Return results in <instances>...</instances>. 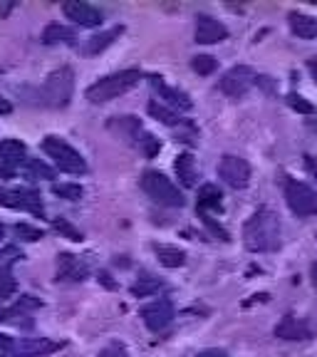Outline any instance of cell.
<instances>
[{
    "instance_id": "6da1fadb",
    "label": "cell",
    "mask_w": 317,
    "mask_h": 357,
    "mask_svg": "<svg viewBox=\"0 0 317 357\" xmlns=\"http://www.w3.org/2000/svg\"><path fill=\"white\" fill-rule=\"evenodd\" d=\"M243 243L248 251L265 253L278 248L280 243V221L270 208H258L243 226Z\"/></svg>"
},
{
    "instance_id": "b9f144b4",
    "label": "cell",
    "mask_w": 317,
    "mask_h": 357,
    "mask_svg": "<svg viewBox=\"0 0 317 357\" xmlns=\"http://www.w3.org/2000/svg\"><path fill=\"white\" fill-rule=\"evenodd\" d=\"M312 283H315V288H317V263L312 266Z\"/></svg>"
},
{
    "instance_id": "44dd1931",
    "label": "cell",
    "mask_w": 317,
    "mask_h": 357,
    "mask_svg": "<svg viewBox=\"0 0 317 357\" xmlns=\"http://www.w3.org/2000/svg\"><path fill=\"white\" fill-rule=\"evenodd\" d=\"M75 30L67 28V25H60V22H52L47 25L42 33V43L45 45H60V43H75Z\"/></svg>"
},
{
    "instance_id": "8992f818",
    "label": "cell",
    "mask_w": 317,
    "mask_h": 357,
    "mask_svg": "<svg viewBox=\"0 0 317 357\" xmlns=\"http://www.w3.org/2000/svg\"><path fill=\"white\" fill-rule=\"evenodd\" d=\"M285 201H288L290 211L300 218L315 216L317 213V194L307 184L295 181V178H290L288 184H285Z\"/></svg>"
},
{
    "instance_id": "603a6c76",
    "label": "cell",
    "mask_w": 317,
    "mask_h": 357,
    "mask_svg": "<svg viewBox=\"0 0 317 357\" xmlns=\"http://www.w3.org/2000/svg\"><path fill=\"white\" fill-rule=\"evenodd\" d=\"M221 191H218V186L213 184H206L201 186L199 191V208L201 211H221Z\"/></svg>"
},
{
    "instance_id": "8fae6325",
    "label": "cell",
    "mask_w": 317,
    "mask_h": 357,
    "mask_svg": "<svg viewBox=\"0 0 317 357\" xmlns=\"http://www.w3.org/2000/svg\"><path fill=\"white\" fill-rule=\"evenodd\" d=\"M141 320L149 330L154 333H162L171 325L173 320V305L169 301H154L149 305L141 307Z\"/></svg>"
},
{
    "instance_id": "9c48e42d",
    "label": "cell",
    "mask_w": 317,
    "mask_h": 357,
    "mask_svg": "<svg viewBox=\"0 0 317 357\" xmlns=\"http://www.w3.org/2000/svg\"><path fill=\"white\" fill-rule=\"evenodd\" d=\"M0 204L8 208H20V211H30L35 216H42V201L35 191L30 189H10V191H0Z\"/></svg>"
},
{
    "instance_id": "f35d334b",
    "label": "cell",
    "mask_w": 317,
    "mask_h": 357,
    "mask_svg": "<svg viewBox=\"0 0 317 357\" xmlns=\"http://www.w3.org/2000/svg\"><path fill=\"white\" fill-rule=\"evenodd\" d=\"M13 345H15V342H13L8 335H0V350H13Z\"/></svg>"
},
{
    "instance_id": "8d00e7d4",
    "label": "cell",
    "mask_w": 317,
    "mask_h": 357,
    "mask_svg": "<svg viewBox=\"0 0 317 357\" xmlns=\"http://www.w3.org/2000/svg\"><path fill=\"white\" fill-rule=\"evenodd\" d=\"M199 357H229L223 350H218V347H211V350H203L199 352Z\"/></svg>"
},
{
    "instance_id": "484cf974",
    "label": "cell",
    "mask_w": 317,
    "mask_h": 357,
    "mask_svg": "<svg viewBox=\"0 0 317 357\" xmlns=\"http://www.w3.org/2000/svg\"><path fill=\"white\" fill-rule=\"evenodd\" d=\"M162 288H164L162 280L146 273V275H141V278L132 285V293H134V296H139V298H146V296H154V293H159Z\"/></svg>"
},
{
    "instance_id": "d6a6232c",
    "label": "cell",
    "mask_w": 317,
    "mask_h": 357,
    "mask_svg": "<svg viewBox=\"0 0 317 357\" xmlns=\"http://www.w3.org/2000/svg\"><path fill=\"white\" fill-rule=\"evenodd\" d=\"M15 293V278L8 271H0V301H6Z\"/></svg>"
},
{
    "instance_id": "ffe728a7",
    "label": "cell",
    "mask_w": 317,
    "mask_h": 357,
    "mask_svg": "<svg viewBox=\"0 0 317 357\" xmlns=\"http://www.w3.org/2000/svg\"><path fill=\"white\" fill-rule=\"evenodd\" d=\"M154 253L159 258V263L167 268H178L186 263V253L176 245H167V243H156L154 245Z\"/></svg>"
},
{
    "instance_id": "2e32d148",
    "label": "cell",
    "mask_w": 317,
    "mask_h": 357,
    "mask_svg": "<svg viewBox=\"0 0 317 357\" xmlns=\"http://www.w3.org/2000/svg\"><path fill=\"white\" fill-rule=\"evenodd\" d=\"M35 307H40L38 298L22 296L13 307H8L6 312H0V320H3V323H10V325H22V328H30L33 323H28V320H22V318H28V310H35Z\"/></svg>"
},
{
    "instance_id": "e575fe53",
    "label": "cell",
    "mask_w": 317,
    "mask_h": 357,
    "mask_svg": "<svg viewBox=\"0 0 317 357\" xmlns=\"http://www.w3.org/2000/svg\"><path fill=\"white\" fill-rule=\"evenodd\" d=\"M28 169L35 174V176H45V178H52L55 174H52V169H47L42 162H35V159H28Z\"/></svg>"
},
{
    "instance_id": "836d02e7",
    "label": "cell",
    "mask_w": 317,
    "mask_h": 357,
    "mask_svg": "<svg viewBox=\"0 0 317 357\" xmlns=\"http://www.w3.org/2000/svg\"><path fill=\"white\" fill-rule=\"evenodd\" d=\"M100 357H129L127 347L119 345V342H111V345H107L105 350L100 352Z\"/></svg>"
},
{
    "instance_id": "d4e9b609",
    "label": "cell",
    "mask_w": 317,
    "mask_h": 357,
    "mask_svg": "<svg viewBox=\"0 0 317 357\" xmlns=\"http://www.w3.org/2000/svg\"><path fill=\"white\" fill-rule=\"evenodd\" d=\"M149 114L154 119H159L162 124H167V127H176V124H181V117H178L176 112H171L167 105H162V102H149Z\"/></svg>"
},
{
    "instance_id": "f546056e",
    "label": "cell",
    "mask_w": 317,
    "mask_h": 357,
    "mask_svg": "<svg viewBox=\"0 0 317 357\" xmlns=\"http://www.w3.org/2000/svg\"><path fill=\"white\" fill-rule=\"evenodd\" d=\"M191 67H194L199 75H211L213 70H216V60H213L211 55H199V57H194Z\"/></svg>"
},
{
    "instance_id": "83f0119b",
    "label": "cell",
    "mask_w": 317,
    "mask_h": 357,
    "mask_svg": "<svg viewBox=\"0 0 317 357\" xmlns=\"http://www.w3.org/2000/svg\"><path fill=\"white\" fill-rule=\"evenodd\" d=\"M52 194L67 201H79L84 191H82V186H77V184H52Z\"/></svg>"
},
{
    "instance_id": "d6986e66",
    "label": "cell",
    "mask_w": 317,
    "mask_h": 357,
    "mask_svg": "<svg viewBox=\"0 0 317 357\" xmlns=\"http://www.w3.org/2000/svg\"><path fill=\"white\" fill-rule=\"evenodd\" d=\"M173 169H176V176L178 181L186 186V189H194L196 186V162H194V156L186 151V154H178L176 156V164H173Z\"/></svg>"
},
{
    "instance_id": "4316f807",
    "label": "cell",
    "mask_w": 317,
    "mask_h": 357,
    "mask_svg": "<svg viewBox=\"0 0 317 357\" xmlns=\"http://www.w3.org/2000/svg\"><path fill=\"white\" fill-rule=\"evenodd\" d=\"M52 229H55L60 236H65V238L75 241V243H77V241H82V234H79V231L75 229V226L67 221V218H52Z\"/></svg>"
},
{
    "instance_id": "4dcf8cb0",
    "label": "cell",
    "mask_w": 317,
    "mask_h": 357,
    "mask_svg": "<svg viewBox=\"0 0 317 357\" xmlns=\"http://www.w3.org/2000/svg\"><path fill=\"white\" fill-rule=\"evenodd\" d=\"M17 258H20V251H17L15 245L3 248V251H0V271H8V273H10L13 263H15Z\"/></svg>"
},
{
    "instance_id": "7bdbcfd3",
    "label": "cell",
    "mask_w": 317,
    "mask_h": 357,
    "mask_svg": "<svg viewBox=\"0 0 317 357\" xmlns=\"http://www.w3.org/2000/svg\"><path fill=\"white\" fill-rule=\"evenodd\" d=\"M0 238H3V226H0Z\"/></svg>"
},
{
    "instance_id": "9a60e30c",
    "label": "cell",
    "mask_w": 317,
    "mask_h": 357,
    "mask_svg": "<svg viewBox=\"0 0 317 357\" xmlns=\"http://www.w3.org/2000/svg\"><path fill=\"white\" fill-rule=\"evenodd\" d=\"M151 89L171 107H178V109H184V112H189L191 107H194V102H191V97L186 95V92H181V89H176V87H169L162 77H151Z\"/></svg>"
},
{
    "instance_id": "3957f363",
    "label": "cell",
    "mask_w": 317,
    "mask_h": 357,
    "mask_svg": "<svg viewBox=\"0 0 317 357\" xmlns=\"http://www.w3.org/2000/svg\"><path fill=\"white\" fill-rule=\"evenodd\" d=\"M72 89H75V75L70 67H60L55 73L47 75V79L40 87V102L45 107H52V109H60L67 107L72 100Z\"/></svg>"
},
{
    "instance_id": "ac0fdd59",
    "label": "cell",
    "mask_w": 317,
    "mask_h": 357,
    "mask_svg": "<svg viewBox=\"0 0 317 357\" xmlns=\"http://www.w3.org/2000/svg\"><path fill=\"white\" fill-rule=\"evenodd\" d=\"M290 30L302 40L317 38V17L305 15V13H293L290 15Z\"/></svg>"
},
{
    "instance_id": "ab89813d",
    "label": "cell",
    "mask_w": 317,
    "mask_h": 357,
    "mask_svg": "<svg viewBox=\"0 0 317 357\" xmlns=\"http://www.w3.org/2000/svg\"><path fill=\"white\" fill-rule=\"evenodd\" d=\"M307 167H310V172L317 176V162H315V159H307Z\"/></svg>"
},
{
    "instance_id": "7402d4cb",
    "label": "cell",
    "mask_w": 317,
    "mask_h": 357,
    "mask_svg": "<svg viewBox=\"0 0 317 357\" xmlns=\"http://www.w3.org/2000/svg\"><path fill=\"white\" fill-rule=\"evenodd\" d=\"M25 156V144L17 139H0V164H20Z\"/></svg>"
},
{
    "instance_id": "5bb4252c",
    "label": "cell",
    "mask_w": 317,
    "mask_h": 357,
    "mask_svg": "<svg viewBox=\"0 0 317 357\" xmlns=\"http://www.w3.org/2000/svg\"><path fill=\"white\" fill-rule=\"evenodd\" d=\"M229 38V30L223 22H218L211 15H199L196 17V43L201 45H213Z\"/></svg>"
},
{
    "instance_id": "4fadbf2b",
    "label": "cell",
    "mask_w": 317,
    "mask_h": 357,
    "mask_svg": "<svg viewBox=\"0 0 317 357\" xmlns=\"http://www.w3.org/2000/svg\"><path fill=\"white\" fill-rule=\"evenodd\" d=\"M62 10H65L67 20H72L79 28H97V25H102V13L95 6L82 3V0H70V3H65Z\"/></svg>"
},
{
    "instance_id": "d590c367",
    "label": "cell",
    "mask_w": 317,
    "mask_h": 357,
    "mask_svg": "<svg viewBox=\"0 0 317 357\" xmlns=\"http://www.w3.org/2000/svg\"><path fill=\"white\" fill-rule=\"evenodd\" d=\"M139 144H144L146 156H154L159 151V139H154L151 134H144V139H139Z\"/></svg>"
},
{
    "instance_id": "f1b7e54d",
    "label": "cell",
    "mask_w": 317,
    "mask_h": 357,
    "mask_svg": "<svg viewBox=\"0 0 317 357\" xmlns=\"http://www.w3.org/2000/svg\"><path fill=\"white\" fill-rule=\"evenodd\" d=\"M13 231H15L17 238L28 241V243H35V241L42 238V231L35 229V226H30V223H17V226H15Z\"/></svg>"
},
{
    "instance_id": "52a82bcc",
    "label": "cell",
    "mask_w": 317,
    "mask_h": 357,
    "mask_svg": "<svg viewBox=\"0 0 317 357\" xmlns=\"http://www.w3.org/2000/svg\"><path fill=\"white\" fill-rule=\"evenodd\" d=\"M256 73H253L248 65H235L231 67L229 73L223 75L221 82H218V87H221L223 95L233 97V100H238V97H243L248 89L256 84Z\"/></svg>"
},
{
    "instance_id": "5b68a950",
    "label": "cell",
    "mask_w": 317,
    "mask_h": 357,
    "mask_svg": "<svg viewBox=\"0 0 317 357\" xmlns=\"http://www.w3.org/2000/svg\"><path fill=\"white\" fill-rule=\"evenodd\" d=\"M42 151L50 156L52 162H55V167L60 169V172H65V174H84L87 172V162L82 159V154H79L75 146L67 144L65 139H60V137H45Z\"/></svg>"
},
{
    "instance_id": "7c38bea8",
    "label": "cell",
    "mask_w": 317,
    "mask_h": 357,
    "mask_svg": "<svg viewBox=\"0 0 317 357\" xmlns=\"http://www.w3.org/2000/svg\"><path fill=\"white\" fill-rule=\"evenodd\" d=\"M62 342H55L50 337H22L20 342L13 345V357H47L57 352Z\"/></svg>"
},
{
    "instance_id": "60d3db41",
    "label": "cell",
    "mask_w": 317,
    "mask_h": 357,
    "mask_svg": "<svg viewBox=\"0 0 317 357\" xmlns=\"http://www.w3.org/2000/svg\"><path fill=\"white\" fill-rule=\"evenodd\" d=\"M307 67H310V73L317 77V60H310V62H307Z\"/></svg>"
},
{
    "instance_id": "ba28073f",
    "label": "cell",
    "mask_w": 317,
    "mask_h": 357,
    "mask_svg": "<svg viewBox=\"0 0 317 357\" xmlns=\"http://www.w3.org/2000/svg\"><path fill=\"white\" fill-rule=\"evenodd\" d=\"M218 176L231 186V189H245L248 181H251V167L243 156L226 154L218 162Z\"/></svg>"
},
{
    "instance_id": "74e56055",
    "label": "cell",
    "mask_w": 317,
    "mask_h": 357,
    "mask_svg": "<svg viewBox=\"0 0 317 357\" xmlns=\"http://www.w3.org/2000/svg\"><path fill=\"white\" fill-rule=\"evenodd\" d=\"M10 112H13L10 100H6V97L0 95V114H10Z\"/></svg>"
},
{
    "instance_id": "30bf717a",
    "label": "cell",
    "mask_w": 317,
    "mask_h": 357,
    "mask_svg": "<svg viewBox=\"0 0 317 357\" xmlns=\"http://www.w3.org/2000/svg\"><path fill=\"white\" fill-rule=\"evenodd\" d=\"M89 275V266L84 258L75 253H60L57 256V280L62 283H82Z\"/></svg>"
},
{
    "instance_id": "7a4b0ae2",
    "label": "cell",
    "mask_w": 317,
    "mask_h": 357,
    "mask_svg": "<svg viewBox=\"0 0 317 357\" xmlns=\"http://www.w3.org/2000/svg\"><path fill=\"white\" fill-rule=\"evenodd\" d=\"M141 79L139 70H122V73L107 75V77L97 79L95 84L87 87V100L95 102V105H102V102H111L117 100L119 95L129 92L132 87H137Z\"/></svg>"
},
{
    "instance_id": "277c9868",
    "label": "cell",
    "mask_w": 317,
    "mask_h": 357,
    "mask_svg": "<svg viewBox=\"0 0 317 357\" xmlns=\"http://www.w3.org/2000/svg\"><path fill=\"white\" fill-rule=\"evenodd\" d=\"M141 189L159 206H169V208L184 206L181 191L171 184V178H167L162 172H156V169H149V172L141 174Z\"/></svg>"
},
{
    "instance_id": "1f68e13d",
    "label": "cell",
    "mask_w": 317,
    "mask_h": 357,
    "mask_svg": "<svg viewBox=\"0 0 317 357\" xmlns=\"http://www.w3.org/2000/svg\"><path fill=\"white\" fill-rule=\"evenodd\" d=\"M288 107L290 109L300 112V114H315V107H312L310 102L300 95H288Z\"/></svg>"
},
{
    "instance_id": "cb8c5ba5",
    "label": "cell",
    "mask_w": 317,
    "mask_h": 357,
    "mask_svg": "<svg viewBox=\"0 0 317 357\" xmlns=\"http://www.w3.org/2000/svg\"><path fill=\"white\" fill-rule=\"evenodd\" d=\"M119 35H122V28H111L102 35H95V38H89L84 50H87V55H97V52H102L105 47H109V45L114 43V38H119Z\"/></svg>"
},
{
    "instance_id": "e0dca14e",
    "label": "cell",
    "mask_w": 317,
    "mask_h": 357,
    "mask_svg": "<svg viewBox=\"0 0 317 357\" xmlns=\"http://www.w3.org/2000/svg\"><path fill=\"white\" fill-rule=\"evenodd\" d=\"M275 337H280V340H305V337H310V328L295 320L293 315H288L275 325Z\"/></svg>"
}]
</instances>
